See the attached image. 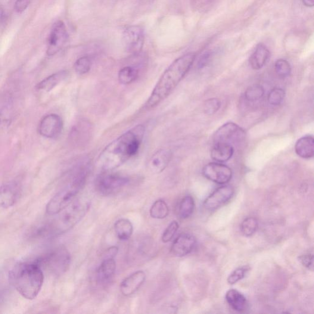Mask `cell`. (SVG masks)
Segmentation results:
<instances>
[{
	"instance_id": "obj_1",
	"label": "cell",
	"mask_w": 314,
	"mask_h": 314,
	"mask_svg": "<svg viewBox=\"0 0 314 314\" xmlns=\"http://www.w3.org/2000/svg\"><path fill=\"white\" fill-rule=\"evenodd\" d=\"M144 133V126L138 125L114 140L99 155V166L103 172H111L122 166L138 153Z\"/></svg>"
},
{
	"instance_id": "obj_2",
	"label": "cell",
	"mask_w": 314,
	"mask_h": 314,
	"mask_svg": "<svg viewBox=\"0 0 314 314\" xmlns=\"http://www.w3.org/2000/svg\"><path fill=\"white\" fill-rule=\"evenodd\" d=\"M195 58L194 53H188L177 58L170 65L155 85L150 97L145 102L144 110L156 107L170 95L191 70Z\"/></svg>"
},
{
	"instance_id": "obj_3",
	"label": "cell",
	"mask_w": 314,
	"mask_h": 314,
	"mask_svg": "<svg viewBox=\"0 0 314 314\" xmlns=\"http://www.w3.org/2000/svg\"><path fill=\"white\" fill-rule=\"evenodd\" d=\"M90 207L88 199H77L56 216L51 222L37 228L32 234L33 238H52L70 231L81 221Z\"/></svg>"
},
{
	"instance_id": "obj_4",
	"label": "cell",
	"mask_w": 314,
	"mask_h": 314,
	"mask_svg": "<svg viewBox=\"0 0 314 314\" xmlns=\"http://www.w3.org/2000/svg\"><path fill=\"white\" fill-rule=\"evenodd\" d=\"M9 277L15 290L30 300L38 296L44 282V273L33 262L17 264L9 272Z\"/></svg>"
},
{
	"instance_id": "obj_5",
	"label": "cell",
	"mask_w": 314,
	"mask_h": 314,
	"mask_svg": "<svg viewBox=\"0 0 314 314\" xmlns=\"http://www.w3.org/2000/svg\"><path fill=\"white\" fill-rule=\"evenodd\" d=\"M89 172L88 164L79 168L70 183L58 192L47 204L46 211L48 215H56L75 200L77 195L85 187Z\"/></svg>"
},
{
	"instance_id": "obj_6",
	"label": "cell",
	"mask_w": 314,
	"mask_h": 314,
	"mask_svg": "<svg viewBox=\"0 0 314 314\" xmlns=\"http://www.w3.org/2000/svg\"><path fill=\"white\" fill-rule=\"evenodd\" d=\"M43 271H47L54 275H61L69 268L71 256L67 248L60 245L47 252L33 261Z\"/></svg>"
},
{
	"instance_id": "obj_7",
	"label": "cell",
	"mask_w": 314,
	"mask_h": 314,
	"mask_svg": "<svg viewBox=\"0 0 314 314\" xmlns=\"http://www.w3.org/2000/svg\"><path fill=\"white\" fill-rule=\"evenodd\" d=\"M129 182V178L120 174L104 172L96 178L95 186L101 194L108 196L120 191Z\"/></svg>"
},
{
	"instance_id": "obj_8",
	"label": "cell",
	"mask_w": 314,
	"mask_h": 314,
	"mask_svg": "<svg viewBox=\"0 0 314 314\" xmlns=\"http://www.w3.org/2000/svg\"><path fill=\"white\" fill-rule=\"evenodd\" d=\"M246 136L244 129L237 124L227 122L220 127L214 135V143L221 142L232 145L241 144Z\"/></svg>"
},
{
	"instance_id": "obj_9",
	"label": "cell",
	"mask_w": 314,
	"mask_h": 314,
	"mask_svg": "<svg viewBox=\"0 0 314 314\" xmlns=\"http://www.w3.org/2000/svg\"><path fill=\"white\" fill-rule=\"evenodd\" d=\"M68 39V33L64 22L58 20L53 26L47 43V54L53 56L63 49Z\"/></svg>"
},
{
	"instance_id": "obj_10",
	"label": "cell",
	"mask_w": 314,
	"mask_h": 314,
	"mask_svg": "<svg viewBox=\"0 0 314 314\" xmlns=\"http://www.w3.org/2000/svg\"><path fill=\"white\" fill-rule=\"evenodd\" d=\"M202 173L207 179L220 185H225L232 180L231 169L222 163L212 162L205 165Z\"/></svg>"
},
{
	"instance_id": "obj_11",
	"label": "cell",
	"mask_w": 314,
	"mask_h": 314,
	"mask_svg": "<svg viewBox=\"0 0 314 314\" xmlns=\"http://www.w3.org/2000/svg\"><path fill=\"white\" fill-rule=\"evenodd\" d=\"M122 41L127 52L132 54H138L144 46V30L138 26L127 27L123 33Z\"/></svg>"
},
{
	"instance_id": "obj_12",
	"label": "cell",
	"mask_w": 314,
	"mask_h": 314,
	"mask_svg": "<svg viewBox=\"0 0 314 314\" xmlns=\"http://www.w3.org/2000/svg\"><path fill=\"white\" fill-rule=\"evenodd\" d=\"M64 128L63 120L60 116L50 114L43 118L39 124L40 135L48 139H55L60 135Z\"/></svg>"
},
{
	"instance_id": "obj_13",
	"label": "cell",
	"mask_w": 314,
	"mask_h": 314,
	"mask_svg": "<svg viewBox=\"0 0 314 314\" xmlns=\"http://www.w3.org/2000/svg\"><path fill=\"white\" fill-rule=\"evenodd\" d=\"M235 190L231 185L220 186L210 194L204 201V207L207 211H215L231 200Z\"/></svg>"
},
{
	"instance_id": "obj_14",
	"label": "cell",
	"mask_w": 314,
	"mask_h": 314,
	"mask_svg": "<svg viewBox=\"0 0 314 314\" xmlns=\"http://www.w3.org/2000/svg\"><path fill=\"white\" fill-rule=\"evenodd\" d=\"M197 240L189 233H183L175 239L171 247V253L174 256L182 257L187 256L194 250Z\"/></svg>"
},
{
	"instance_id": "obj_15",
	"label": "cell",
	"mask_w": 314,
	"mask_h": 314,
	"mask_svg": "<svg viewBox=\"0 0 314 314\" xmlns=\"http://www.w3.org/2000/svg\"><path fill=\"white\" fill-rule=\"evenodd\" d=\"M20 186L16 182H9L0 186V207L13 206L20 198Z\"/></svg>"
},
{
	"instance_id": "obj_16",
	"label": "cell",
	"mask_w": 314,
	"mask_h": 314,
	"mask_svg": "<svg viewBox=\"0 0 314 314\" xmlns=\"http://www.w3.org/2000/svg\"><path fill=\"white\" fill-rule=\"evenodd\" d=\"M172 157V152L169 149H160L155 152L149 159L148 169L152 173H161L166 169Z\"/></svg>"
},
{
	"instance_id": "obj_17",
	"label": "cell",
	"mask_w": 314,
	"mask_h": 314,
	"mask_svg": "<svg viewBox=\"0 0 314 314\" xmlns=\"http://www.w3.org/2000/svg\"><path fill=\"white\" fill-rule=\"evenodd\" d=\"M145 274L142 270L133 273L121 283L120 288L122 294L128 297L134 294L145 281Z\"/></svg>"
},
{
	"instance_id": "obj_18",
	"label": "cell",
	"mask_w": 314,
	"mask_h": 314,
	"mask_svg": "<svg viewBox=\"0 0 314 314\" xmlns=\"http://www.w3.org/2000/svg\"><path fill=\"white\" fill-rule=\"evenodd\" d=\"M235 152V148L225 143H214L211 152V157L218 163H224L231 159Z\"/></svg>"
},
{
	"instance_id": "obj_19",
	"label": "cell",
	"mask_w": 314,
	"mask_h": 314,
	"mask_svg": "<svg viewBox=\"0 0 314 314\" xmlns=\"http://www.w3.org/2000/svg\"><path fill=\"white\" fill-rule=\"evenodd\" d=\"M226 302L233 310L238 312H245L248 309L246 298L236 289H230L225 295Z\"/></svg>"
},
{
	"instance_id": "obj_20",
	"label": "cell",
	"mask_w": 314,
	"mask_h": 314,
	"mask_svg": "<svg viewBox=\"0 0 314 314\" xmlns=\"http://www.w3.org/2000/svg\"><path fill=\"white\" fill-rule=\"evenodd\" d=\"M270 55V51L265 45H258L249 59L251 68L255 70L262 69L268 62Z\"/></svg>"
},
{
	"instance_id": "obj_21",
	"label": "cell",
	"mask_w": 314,
	"mask_h": 314,
	"mask_svg": "<svg viewBox=\"0 0 314 314\" xmlns=\"http://www.w3.org/2000/svg\"><path fill=\"white\" fill-rule=\"evenodd\" d=\"M295 150L298 156L304 159H310L314 155V139L312 135H306L298 140Z\"/></svg>"
},
{
	"instance_id": "obj_22",
	"label": "cell",
	"mask_w": 314,
	"mask_h": 314,
	"mask_svg": "<svg viewBox=\"0 0 314 314\" xmlns=\"http://www.w3.org/2000/svg\"><path fill=\"white\" fill-rule=\"evenodd\" d=\"M68 76V71L64 70L58 71L57 73L52 74V75L47 77L41 80L36 86V89L41 91L50 92L55 87L64 81Z\"/></svg>"
},
{
	"instance_id": "obj_23",
	"label": "cell",
	"mask_w": 314,
	"mask_h": 314,
	"mask_svg": "<svg viewBox=\"0 0 314 314\" xmlns=\"http://www.w3.org/2000/svg\"><path fill=\"white\" fill-rule=\"evenodd\" d=\"M116 270V262L114 258H107L102 261L97 270L98 281L107 283L113 279Z\"/></svg>"
},
{
	"instance_id": "obj_24",
	"label": "cell",
	"mask_w": 314,
	"mask_h": 314,
	"mask_svg": "<svg viewBox=\"0 0 314 314\" xmlns=\"http://www.w3.org/2000/svg\"><path fill=\"white\" fill-rule=\"evenodd\" d=\"M115 232L121 241H127L131 237L133 232L132 223L129 219L118 220L114 224Z\"/></svg>"
},
{
	"instance_id": "obj_25",
	"label": "cell",
	"mask_w": 314,
	"mask_h": 314,
	"mask_svg": "<svg viewBox=\"0 0 314 314\" xmlns=\"http://www.w3.org/2000/svg\"><path fill=\"white\" fill-rule=\"evenodd\" d=\"M90 124L86 122L79 123L78 125L73 127L71 132V139L76 142L82 143L87 141L90 130Z\"/></svg>"
},
{
	"instance_id": "obj_26",
	"label": "cell",
	"mask_w": 314,
	"mask_h": 314,
	"mask_svg": "<svg viewBox=\"0 0 314 314\" xmlns=\"http://www.w3.org/2000/svg\"><path fill=\"white\" fill-rule=\"evenodd\" d=\"M195 203L194 198L186 195L182 198L179 204V216L180 219H186L191 217L195 210Z\"/></svg>"
},
{
	"instance_id": "obj_27",
	"label": "cell",
	"mask_w": 314,
	"mask_h": 314,
	"mask_svg": "<svg viewBox=\"0 0 314 314\" xmlns=\"http://www.w3.org/2000/svg\"><path fill=\"white\" fill-rule=\"evenodd\" d=\"M170 209L165 201L161 199L155 201L150 210L151 217L155 219H163L169 216Z\"/></svg>"
},
{
	"instance_id": "obj_28",
	"label": "cell",
	"mask_w": 314,
	"mask_h": 314,
	"mask_svg": "<svg viewBox=\"0 0 314 314\" xmlns=\"http://www.w3.org/2000/svg\"><path fill=\"white\" fill-rule=\"evenodd\" d=\"M138 76V70L135 67L129 66L123 67L119 71L118 79L122 85H128L135 81Z\"/></svg>"
},
{
	"instance_id": "obj_29",
	"label": "cell",
	"mask_w": 314,
	"mask_h": 314,
	"mask_svg": "<svg viewBox=\"0 0 314 314\" xmlns=\"http://www.w3.org/2000/svg\"><path fill=\"white\" fill-rule=\"evenodd\" d=\"M259 222L254 217H248L241 223L240 229L242 234L245 237H250L257 231Z\"/></svg>"
},
{
	"instance_id": "obj_30",
	"label": "cell",
	"mask_w": 314,
	"mask_h": 314,
	"mask_svg": "<svg viewBox=\"0 0 314 314\" xmlns=\"http://www.w3.org/2000/svg\"><path fill=\"white\" fill-rule=\"evenodd\" d=\"M265 94L263 86L256 85L250 86L245 92V98L248 101L254 102L259 100Z\"/></svg>"
},
{
	"instance_id": "obj_31",
	"label": "cell",
	"mask_w": 314,
	"mask_h": 314,
	"mask_svg": "<svg viewBox=\"0 0 314 314\" xmlns=\"http://www.w3.org/2000/svg\"><path fill=\"white\" fill-rule=\"evenodd\" d=\"M250 270V266H242L233 270L227 279V282L230 285H234L243 279L247 273Z\"/></svg>"
},
{
	"instance_id": "obj_32",
	"label": "cell",
	"mask_w": 314,
	"mask_h": 314,
	"mask_svg": "<svg viewBox=\"0 0 314 314\" xmlns=\"http://www.w3.org/2000/svg\"><path fill=\"white\" fill-rule=\"evenodd\" d=\"M275 69L276 74L281 78H285L290 75L291 71L290 65L284 59H279L276 61Z\"/></svg>"
},
{
	"instance_id": "obj_33",
	"label": "cell",
	"mask_w": 314,
	"mask_h": 314,
	"mask_svg": "<svg viewBox=\"0 0 314 314\" xmlns=\"http://www.w3.org/2000/svg\"><path fill=\"white\" fill-rule=\"evenodd\" d=\"M90 68H91V61L87 56L77 59L74 65V70L80 75L88 73Z\"/></svg>"
},
{
	"instance_id": "obj_34",
	"label": "cell",
	"mask_w": 314,
	"mask_h": 314,
	"mask_svg": "<svg viewBox=\"0 0 314 314\" xmlns=\"http://www.w3.org/2000/svg\"><path fill=\"white\" fill-rule=\"evenodd\" d=\"M285 96V92L281 88H275L270 91L268 95L269 103L273 106L281 104Z\"/></svg>"
},
{
	"instance_id": "obj_35",
	"label": "cell",
	"mask_w": 314,
	"mask_h": 314,
	"mask_svg": "<svg viewBox=\"0 0 314 314\" xmlns=\"http://www.w3.org/2000/svg\"><path fill=\"white\" fill-rule=\"evenodd\" d=\"M220 107H221V102L219 99L210 98L205 101L203 110L205 114L212 116L219 110Z\"/></svg>"
},
{
	"instance_id": "obj_36",
	"label": "cell",
	"mask_w": 314,
	"mask_h": 314,
	"mask_svg": "<svg viewBox=\"0 0 314 314\" xmlns=\"http://www.w3.org/2000/svg\"><path fill=\"white\" fill-rule=\"evenodd\" d=\"M179 225L178 222L173 221L168 226L167 228L164 230L162 236H161V240L164 243L172 241L173 238L175 237L177 232L178 231Z\"/></svg>"
},
{
	"instance_id": "obj_37",
	"label": "cell",
	"mask_w": 314,
	"mask_h": 314,
	"mask_svg": "<svg viewBox=\"0 0 314 314\" xmlns=\"http://www.w3.org/2000/svg\"><path fill=\"white\" fill-rule=\"evenodd\" d=\"M300 262L309 270H313V254H306L298 257Z\"/></svg>"
},
{
	"instance_id": "obj_38",
	"label": "cell",
	"mask_w": 314,
	"mask_h": 314,
	"mask_svg": "<svg viewBox=\"0 0 314 314\" xmlns=\"http://www.w3.org/2000/svg\"><path fill=\"white\" fill-rule=\"evenodd\" d=\"M31 0H15L14 9L18 13L26 11L29 7Z\"/></svg>"
},
{
	"instance_id": "obj_39",
	"label": "cell",
	"mask_w": 314,
	"mask_h": 314,
	"mask_svg": "<svg viewBox=\"0 0 314 314\" xmlns=\"http://www.w3.org/2000/svg\"><path fill=\"white\" fill-rule=\"evenodd\" d=\"M210 57V53H205V54L203 56H202V57L200 59V60H199L198 61V67L200 68H203L204 66H206L208 61H209Z\"/></svg>"
},
{
	"instance_id": "obj_40",
	"label": "cell",
	"mask_w": 314,
	"mask_h": 314,
	"mask_svg": "<svg viewBox=\"0 0 314 314\" xmlns=\"http://www.w3.org/2000/svg\"><path fill=\"white\" fill-rule=\"evenodd\" d=\"M303 5L307 7H313L314 5V0H302Z\"/></svg>"
}]
</instances>
